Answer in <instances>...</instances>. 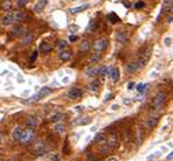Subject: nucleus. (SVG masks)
<instances>
[{"label": "nucleus", "instance_id": "46", "mask_svg": "<svg viewBox=\"0 0 173 161\" xmlns=\"http://www.w3.org/2000/svg\"><path fill=\"white\" fill-rule=\"evenodd\" d=\"M93 161H100V160H93Z\"/></svg>", "mask_w": 173, "mask_h": 161}, {"label": "nucleus", "instance_id": "14", "mask_svg": "<svg viewBox=\"0 0 173 161\" xmlns=\"http://www.w3.org/2000/svg\"><path fill=\"white\" fill-rule=\"evenodd\" d=\"M85 74L87 75V77H91V78H94V77H97V75L100 74V70L94 68V67H87V68L85 70Z\"/></svg>", "mask_w": 173, "mask_h": 161}, {"label": "nucleus", "instance_id": "8", "mask_svg": "<svg viewBox=\"0 0 173 161\" xmlns=\"http://www.w3.org/2000/svg\"><path fill=\"white\" fill-rule=\"evenodd\" d=\"M23 34H26L25 27H23L22 25H14V27H12V36L14 37H21Z\"/></svg>", "mask_w": 173, "mask_h": 161}, {"label": "nucleus", "instance_id": "5", "mask_svg": "<svg viewBox=\"0 0 173 161\" xmlns=\"http://www.w3.org/2000/svg\"><path fill=\"white\" fill-rule=\"evenodd\" d=\"M106 46H108V40L106 38H98L93 44V48H94L95 52H102Z\"/></svg>", "mask_w": 173, "mask_h": 161}, {"label": "nucleus", "instance_id": "33", "mask_svg": "<svg viewBox=\"0 0 173 161\" xmlns=\"http://www.w3.org/2000/svg\"><path fill=\"white\" fill-rule=\"evenodd\" d=\"M110 150H112V148H110L108 143L106 145H102V146H101V149H100L101 153H108V151H110Z\"/></svg>", "mask_w": 173, "mask_h": 161}, {"label": "nucleus", "instance_id": "7", "mask_svg": "<svg viewBox=\"0 0 173 161\" xmlns=\"http://www.w3.org/2000/svg\"><path fill=\"white\" fill-rule=\"evenodd\" d=\"M116 40L117 42H120V44H127L128 42V34H127V31H124V30H120L116 33Z\"/></svg>", "mask_w": 173, "mask_h": 161}, {"label": "nucleus", "instance_id": "3", "mask_svg": "<svg viewBox=\"0 0 173 161\" xmlns=\"http://www.w3.org/2000/svg\"><path fill=\"white\" fill-rule=\"evenodd\" d=\"M48 151V148H46V145L44 143V142H36V145L33 146V149H31V153L34 154V156H44L45 153Z\"/></svg>", "mask_w": 173, "mask_h": 161}, {"label": "nucleus", "instance_id": "23", "mask_svg": "<svg viewBox=\"0 0 173 161\" xmlns=\"http://www.w3.org/2000/svg\"><path fill=\"white\" fill-rule=\"evenodd\" d=\"M87 49H90V42L87 40H83L82 42L79 44V51H82V52H86Z\"/></svg>", "mask_w": 173, "mask_h": 161}, {"label": "nucleus", "instance_id": "42", "mask_svg": "<svg viewBox=\"0 0 173 161\" xmlns=\"http://www.w3.org/2000/svg\"><path fill=\"white\" fill-rule=\"evenodd\" d=\"M165 44L166 45H170V38H165Z\"/></svg>", "mask_w": 173, "mask_h": 161}, {"label": "nucleus", "instance_id": "19", "mask_svg": "<svg viewBox=\"0 0 173 161\" xmlns=\"http://www.w3.org/2000/svg\"><path fill=\"white\" fill-rule=\"evenodd\" d=\"M87 8H89L87 4H83V6H79V7L71 8L70 12H71V14H78V12H82V11H85V10H87Z\"/></svg>", "mask_w": 173, "mask_h": 161}, {"label": "nucleus", "instance_id": "12", "mask_svg": "<svg viewBox=\"0 0 173 161\" xmlns=\"http://www.w3.org/2000/svg\"><path fill=\"white\" fill-rule=\"evenodd\" d=\"M26 126L29 127V128H36V127L38 126L37 116H29L27 120H26Z\"/></svg>", "mask_w": 173, "mask_h": 161}, {"label": "nucleus", "instance_id": "15", "mask_svg": "<svg viewBox=\"0 0 173 161\" xmlns=\"http://www.w3.org/2000/svg\"><path fill=\"white\" fill-rule=\"evenodd\" d=\"M139 68V66H138V61H134V63H129L127 66V73L128 74H134L135 71Z\"/></svg>", "mask_w": 173, "mask_h": 161}, {"label": "nucleus", "instance_id": "27", "mask_svg": "<svg viewBox=\"0 0 173 161\" xmlns=\"http://www.w3.org/2000/svg\"><path fill=\"white\" fill-rule=\"evenodd\" d=\"M108 19H109V22H110V23H119V22H120L119 17H117V15H116V14H114V12L109 14V15H108Z\"/></svg>", "mask_w": 173, "mask_h": 161}, {"label": "nucleus", "instance_id": "30", "mask_svg": "<svg viewBox=\"0 0 173 161\" xmlns=\"http://www.w3.org/2000/svg\"><path fill=\"white\" fill-rule=\"evenodd\" d=\"M157 123H158V119H157V117H150V119L147 120V126L150 127V128H153V127L157 126Z\"/></svg>", "mask_w": 173, "mask_h": 161}, {"label": "nucleus", "instance_id": "39", "mask_svg": "<svg viewBox=\"0 0 173 161\" xmlns=\"http://www.w3.org/2000/svg\"><path fill=\"white\" fill-rule=\"evenodd\" d=\"M134 86H135V83H134V82H129V83H128V89H129V90H131V89H134Z\"/></svg>", "mask_w": 173, "mask_h": 161}, {"label": "nucleus", "instance_id": "41", "mask_svg": "<svg viewBox=\"0 0 173 161\" xmlns=\"http://www.w3.org/2000/svg\"><path fill=\"white\" fill-rule=\"evenodd\" d=\"M173 158V151H172V153L170 154H168V157H166V160H172Z\"/></svg>", "mask_w": 173, "mask_h": 161}, {"label": "nucleus", "instance_id": "35", "mask_svg": "<svg viewBox=\"0 0 173 161\" xmlns=\"http://www.w3.org/2000/svg\"><path fill=\"white\" fill-rule=\"evenodd\" d=\"M18 7H21V8H23V7H25L26 6V4L29 3V0H18Z\"/></svg>", "mask_w": 173, "mask_h": 161}, {"label": "nucleus", "instance_id": "45", "mask_svg": "<svg viewBox=\"0 0 173 161\" xmlns=\"http://www.w3.org/2000/svg\"><path fill=\"white\" fill-rule=\"evenodd\" d=\"M75 109H76V111H82V109H83V107H76Z\"/></svg>", "mask_w": 173, "mask_h": 161}, {"label": "nucleus", "instance_id": "20", "mask_svg": "<svg viewBox=\"0 0 173 161\" xmlns=\"http://www.w3.org/2000/svg\"><path fill=\"white\" fill-rule=\"evenodd\" d=\"M21 135H22V130L19 128V127H15L12 131V139L14 141H19L21 139Z\"/></svg>", "mask_w": 173, "mask_h": 161}, {"label": "nucleus", "instance_id": "31", "mask_svg": "<svg viewBox=\"0 0 173 161\" xmlns=\"http://www.w3.org/2000/svg\"><path fill=\"white\" fill-rule=\"evenodd\" d=\"M106 74H109V67H106V66H102V67L100 68V75H101V77H105Z\"/></svg>", "mask_w": 173, "mask_h": 161}, {"label": "nucleus", "instance_id": "1", "mask_svg": "<svg viewBox=\"0 0 173 161\" xmlns=\"http://www.w3.org/2000/svg\"><path fill=\"white\" fill-rule=\"evenodd\" d=\"M25 18H26V15H25L23 11H12V12L7 14V15H4L2 19H0V23H2L3 26H10V25H12L14 22H19V21L25 19Z\"/></svg>", "mask_w": 173, "mask_h": 161}, {"label": "nucleus", "instance_id": "10", "mask_svg": "<svg viewBox=\"0 0 173 161\" xmlns=\"http://www.w3.org/2000/svg\"><path fill=\"white\" fill-rule=\"evenodd\" d=\"M71 58H72V52H71L70 49L61 51V52H60V55H59V59H60L61 61H68Z\"/></svg>", "mask_w": 173, "mask_h": 161}, {"label": "nucleus", "instance_id": "2", "mask_svg": "<svg viewBox=\"0 0 173 161\" xmlns=\"http://www.w3.org/2000/svg\"><path fill=\"white\" fill-rule=\"evenodd\" d=\"M36 138V131L33 128H26V130H22V135H21V142L22 145H29L30 142H33Z\"/></svg>", "mask_w": 173, "mask_h": 161}, {"label": "nucleus", "instance_id": "43", "mask_svg": "<svg viewBox=\"0 0 173 161\" xmlns=\"http://www.w3.org/2000/svg\"><path fill=\"white\" fill-rule=\"evenodd\" d=\"M106 161H117V158H114V157H109Z\"/></svg>", "mask_w": 173, "mask_h": 161}, {"label": "nucleus", "instance_id": "40", "mask_svg": "<svg viewBox=\"0 0 173 161\" xmlns=\"http://www.w3.org/2000/svg\"><path fill=\"white\" fill-rule=\"evenodd\" d=\"M52 161H59V156H57V154H55L53 157H52Z\"/></svg>", "mask_w": 173, "mask_h": 161}, {"label": "nucleus", "instance_id": "28", "mask_svg": "<svg viewBox=\"0 0 173 161\" xmlns=\"http://www.w3.org/2000/svg\"><path fill=\"white\" fill-rule=\"evenodd\" d=\"M87 29H89L90 33H95V31H97V22H95V21H90Z\"/></svg>", "mask_w": 173, "mask_h": 161}, {"label": "nucleus", "instance_id": "38", "mask_svg": "<svg viewBox=\"0 0 173 161\" xmlns=\"http://www.w3.org/2000/svg\"><path fill=\"white\" fill-rule=\"evenodd\" d=\"M70 41H71V42L78 41V37H76V36H71V37H70Z\"/></svg>", "mask_w": 173, "mask_h": 161}, {"label": "nucleus", "instance_id": "16", "mask_svg": "<svg viewBox=\"0 0 173 161\" xmlns=\"http://www.w3.org/2000/svg\"><path fill=\"white\" fill-rule=\"evenodd\" d=\"M45 6H46V0H38V2L36 3V6H34V11L36 12H40Z\"/></svg>", "mask_w": 173, "mask_h": 161}, {"label": "nucleus", "instance_id": "44", "mask_svg": "<svg viewBox=\"0 0 173 161\" xmlns=\"http://www.w3.org/2000/svg\"><path fill=\"white\" fill-rule=\"evenodd\" d=\"M172 2H173V0H164V3H165V4H170Z\"/></svg>", "mask_w": 173, "mask_h": 161}, {"label": "nucleus", "instance_id": "17", "mask_svg": "<svg viewBox=\"0 0 173 161\" xmlns=\"http://www.w3.org/2000/svg\"><path fill=\"white\" fill-rule=\"evenodd\" d=\"M95 143H106V135L105 134H97L94 138Z\"/></svg>", "mask_w": 173, "mask_h": 161}, {"label": "nucleus", "instance_id": "29", "mask_svg": "<svg viewBox=\"0 0 173 161\" xmlns=\"http://www.w3.org/2000/svg\"><path fill=\"white\" fill-rule=\"evenodd\" d=\"M2 7H3V10L10 11V10H11V0H3V2H2Z\"/></svg>", "mask_w": 173, "mask_h": 161}, {"label": "nucleus", "instance_id": "6", "mask_svg": "<svg viewBox=\"0 0 173 161\" xmlns=\"http://www.w3.org/2000/svg\"><path fill=\"white\" fill-rule=\"evenodd\" d=\"M80 96H82V90L79 87H71L67 93V97L70 100H78V98H80Z\"/></svg>", "mask_w": 173, "mask_h": 161}, {"label": "nucleus", "instance_id": "32", "mask_svg": "<svg viewBox=\"0 0 173 161\" xmlns=\"http://www.w3.org/2000/svg\"><path fill=\"white\" fill-rule=\"evenodd\" d=\"M136 89H138V92H139V93H145V92L147 90V85H145V83H139L138 86H136Z\"/></svg>", "mask_w": 173, "mask_h": 161}, {"label": "nucleus", "instance_id": "25", "mask_svg": "<svg viewBox=\"0 0 173 161\" xmlns=\"http://www.w3.org/2000/svg\"><path fill=\"white\" fill-rule=\"evenodd\" d=\"M98 61H101V55L100 53H94V55L90 56V63L91 64H95V63H98Z\"/></svg>", "mask_w": 173, "mask_h": 161}, {"label": "nucleus", "instance_id": "24", "mask_svg": "<svg viewBox=\"0 0 173 161\" xmlns=\"http://www.w3.org/2000/svg\"><path fill=\"white\" fill-rule=\"evenodd\" d=\"M53 131L57 132V134H61V132L65 131V126H64V124H60V123H57V124L53 127Z\"/></svg>", "mask_w": 173, "mask_h": 161}, {"label": "nucleus", "instance_id": "36", "mask_svg": "<svg viewBox=\"0 0 173 161\" xmlns=\"http://www.w3.org/2000/svg\"><path fill=\"white\" fill-rule=\"evenodd\" d=\"M143 7H145V3H143V2H138V3L135 4V8H136V10H141V8H143Z\"/></svg>", "mask_w": 173, "mask_h": 161}, {"label": "nucleus", "instance_id": "18", "mask_svg": "<svg viewBox=\"0 0 173 161\" xmlns=\"http://www.w3.org/2000/svg\"><path fill=\"white\" fill-rule=\"evenodd\" d=\"M56 48L59 49L60 52H61V51H64V49L68 48V42H67L65 40H60V41L56 44Z\"/></svg>", "mask_w": 173, "mask_h": 161}, {"label": "nucleus", "instance_id": "34", "mask_svg": "<svg viewBox=\"0 0 173 161\" xmlns=\"http://www.w3.org/2000/svg\"><path fill=\"white\" fill-rule=\"evenodd\" d=\"M37 58H38V52H37V51H34V52L31 53V56H30V59H29V61H30V63L33 64V63H34V61L37 60Z\"/></svg>", "mask_w": 173, "mask_h": 161}, {"label": "nucleus", "instance_id": "21", "mask_svg": "<svg viewBox=\"0 0 173 161\" xmlns=\"http://www.w3.org/2000/svg\"><path fill=\"white\" fill-rule=\"evenodd\" d=\"M52 51V46L51 44H48V42H42L41 46H40V52H42V53H48V52Z\"/></svg>", "mask_w": 173, "mask_h": 161}, {"label": "nucleus", "instance_id": "11", "mask_svg": "<svg viewBox=\"0 0 173 161\" xmlns=\"http://www.w3.org/2000/svg\"><path fill=\"white\" fill-rule=\"evenodd\" d=\"M106 143H108L112 149H116L117 146H119V139H117L116 134H112V135H110L109 139H106Z\"/></svg>", "mask_w": 173, "mask_h": 161}, {"label": "nucleus", "instance_id": "37", "mask_svg": "<svg viewBox=\"0 0 173 161\" xmlns=\"http://www.w3.org/2000/svg\"><path fill=\"white\" fill-rule=\"evenodd\" d=\"M68 30L74 33V31H78V30H79V27H78V26H75V25H71V26H68Z\"/></svg>", "mask_w": 173, "mask_h": 161}, {"label": "nucleus", "instance_id": "22", "mask_svg": "<svg viewBox=\"0 0 173 161\" xmlns=\"http://www.w3.org/2000/svg\"><path fill=\"white\" fill-rule=\"evenodd\" d=\"M65 116H67V115H64V113H55V115L51 117V122H53V123H57V122L63 120Z\"/></svg>", "mask_w": 173, "mask_h": 161}, {"label": "nucleus", "instance_id": "26", "mask_svg": "<svg viewBox=\"0 0 173 161\" xmlns=\"http://www.w3.org/2000/svg\"><path fill=\"white\" fill-rule=\"evenodd\" d=\"M100 87H101V82H100V81H94V82H91V85H90V89L93 92H98Z\"/></svg>", "mask_w": 173, "mask_h": 161}, {"label": "nucleus", "instance_id": "13", "mask_svg": "<svg viewBox=\"0 0 173 161\" xmlns=\"http://www.w3.org/2000/svg\"><path fill=\"white\" fill-rule=\"evenodd\" d=\"M51 93H52V90H51L49 87H41V90L38 92L36 100H41V98H44V97H46V96H49Z\"/></svg>", "mask_w": 173, "mask_h": 161}, {"label": "nucleus", "instance_id": "4", "mask_svg": "<svg viewBox=\"0 0 173 161\" xmlns=\"http://www.w3.org/2000/svg\"><path fill=\"white\" fill-rule=\"evenodd\" d=\"M165 101H166V93L161 92V93H158L157 96L154 97V100H153V107H154L155 109H160V108L164 105Z\"/></svg>", "mask_w": 173, "mask_h": 161}, {"label": "nucleus", "instance_id": "9", "mask_svg": "<svg viewBox=\"0 0 173 161\" xmlns=\"http://www.w3.org/2000/svg\"><path fill=\"white\" fill-rule=\"evenodd\" d=\"M109 77L113 82H117L120 78V71L117 67H109Z\"/></svg>", "mask_w": 173, "mask_h": 161}]
</instances>
